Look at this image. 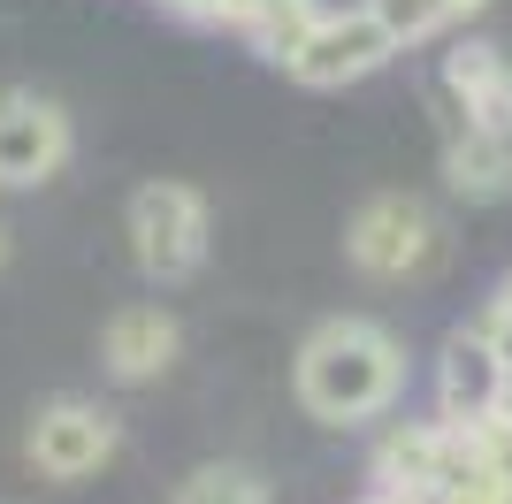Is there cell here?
<instances>
[{
  "mask_svg": "<svg viewBox=\"0 0 512 504\" xmlns=\"http://www.w3.org/2000/svg\"><path fill=\"white\" fill-rule=\"evenodd\" d=\"M406 390V344L375 314H329L299 336L291 398L314 428H375Z\"/></svg>",
  "mask_w": 512,
  "mask_h": 504,
  "instance_id": "6da1fadb",
  "label": "cell"
},
{
  "mask_svg": "<svg viewBox=\"0 0 512 504\" xmlns=\"http://www.w3.org/2000/svg\"><path fill=\"white\" fill-rule=\"evenodd\" d=\"M123 237H130V260H138L146 283H192L214 245L207 191L184 184V176H146L123 207Z\"/></svg>",
  "mask_w": 512,
  "mask_h": 504,
  "instance_id": "7a4b0ae2",
  "label": "cell"
},
{
  "mask_svg": "<svg viewBox=\"0 0 512 504\" xmlns=\"http://www.w3.org/2000/svg\"><path fill=\"white\" fill-rule=\"evenodd\" d=\"M115 451H123V420L107 413L100 398H77V390L46 398L31 413V428H23V466L54 489H77L92 474H107Z\"/></svg>",
  "mask_w": 512,
  "mask_h": 504,
  "instance_id": "3957f363",
  "label": "cell"
},
{
  "mask_svg": "<svg viewBox=\"0 0 512 504\" xmlns=\"http://www.w3.org/2000/svg\"><path fill=\"white\" fill-rule=\"evenodd\" d=\"M436 245H444V222L421 191H375L344 222V260L375 283H413L436 260Z\"/></svg>",
  "mask_w": 512,
  "mask_h": 504,
  "instance_id": "277c9868",
  "label": "cell"
},
{
  "mask_svg": "<svg viewBox=\"0 0 512 504\" xmlns=\"http://www.w3.org/2000/svg\"><path fill=\"white\" fill-rule=\"evenodd\" d=\"M459 466V428L436 413H413V420H390L375 451H367V489L390 504H436Z\"/></svg>",
  "mask_w": 512,
  "mask_h": 504,
  "instance_id": "5b68a950",
  "label": "cell"
},
{
  "mask_svg": "<svg viewBox=\"0 0 512 504\" xmlns=\"http://www.w3.org/2000/svg\"><path fill=\"white\" fill-rule=\"evenodd\" d=\"M77 153V123L46 92H0V191L54 184Z\"/></svg>",
  "mask_w": 512,
  "mask_h": 504,
  "instance_id": "8992f818",
  "label": "cell"
},
{
  "mask_svg": "<svg viewBox=\"0 0 512 504\" xmlns=\"http://www.w3.org/2000/svg\"><path fill=\"white\" fill-rule=\"evenodd\" d=\"M390 54H398V46L383 39V23L367 16V8H344V16H321V23H314V39L283 62V77L314 84V92H344V84L375 77Z\"/></svg>",
  "mask_w": 512,
  "mask_h": 504,
  "instance_id": "52a82bcc",
  "label": "cell"
},
{
  "mask_svg": "<svg viewBox=\"0 0 512 504\" xmlns=\"http://www.w3.org/2000/svg\"><path fill=\"white\" fill-rule=\"evenodd\" d=\"M184 359V321L169 314V306H153V298H138V306H115L100 329V375L123 382V390H146V382H161Z\"/></svg>",
  "mask_w": 512,
  "mask_h": 504,
  "instance_id": "ba28073f",
  "label": "cell"
},
{
  "mask_svg": "<svg viewBox=\"0 0 512 504\" xmlns=\"http://www.w3.org/2000/svg\"><path fill=\"white\" fill-rule=\"evenodd\" d=\"M444 115L467 130L512 138V54L497 39H459L444 54Z\"/></svg>",
  "mask_w": 512,
  "mask_h": 504,
  "instance_id": "9c48e42d",
  "label": "cell"
},
{
  "mask_svg": "<svg viewBox=\"0 0 512 504\" xmlns=\"http://www.w3.org/2000/svg\"><path fill=\"white\" fill-rule=\"evenodd\" d=\"M505 413V367L482 344V329H451L444 359H436V420L451 428H482Z\"/></svg>",
  "mask_w": 512,
  "mask_h": 504,
  "instance_id": "30bf717a",
  "label": "cell"
},
{
  "mask_svg": "<svg viewBox=\"0 0 512 504\" xmlns=\"http://www.w3.org/2000/svg\"><path fill=\"white\" fill-rule=\"evenodd\" d=\"M444 191L467 207L512 199V138H490V130H467L459 115H444Z\"/></svg>",
  "mask_w": 512,
  "mask_h": 504,
  "instance_id": "8fae6325",
  "label": "cell"
},
{
  "mask_svg": "<svg viewBox=\"0 0 512 504\" xmlns=\"http://www.w3.org/2000/svg\"><path fill=\"white\" fill-rule=\"evenodd\" d=\"M169 504H276V482L245 459H207L169 489Z\"/></svg>",
  "mask_w": 512,
  "mask_h": 504,
  "instance_id": "7c38bea8",
  "label": "cell"
},
{
  "mask_svg": "<svg viewBox=\"0 0 512 504\" xmlns=\"http://www.w3.org/2000/svg\"><path fill=\"white\" fill-rule=\"evenodd\" d=\"M482 0H367V16L383 23V39L406 54V46H421V39H436V31H451L459 16H474Z\"/></svg>",
  "mask_w": 512,
  "mask_h": 504,
  "instance_id": "4fadbf2b",
  "label": "cell"
},
{
  "mask_svg": "<svg viewBox=\"0 0 512 504\" xmlns=\"http://www.w3.org/2000/svg\"><path fill=\"white\" fill-rule=\"evenodd\" d=\"M321 16H329L321 0H260L245 31L260 39V54H268V62H291V54L314 39V23H321Z\"/></svg>",
  "mask_w": 512,
  "mask_h": 504,
  "instance_id": "5bb4252c",
  "label": "cell"
},
{
  "mask_svg": "<svg viewBox=\"0 0 512 504\" xmlns=\"http://www.w3.org/2000/svg\"><path fill=\"white\" fill-rule=\"evenodd\" d=\"M474 329H482V344L497 352V367H505V382H512V275H505V291L482 306V321H474Z\"/></svg>",
  "mask_w": 512,
  "mask_h": 504,
  "instance_id": "9a60e30c",
  "label": "cell"
},
{
  "mask_svg": "<svg viewBox=\"0 0 512 504\" xmlns=\"http://www.w3.org/2000/svg\"><path fill=\"white\" fill-rule=\"evenodd\" d=\"M169 16H192V23H253L260 0H161Z\"/></svg>",
  "mask_w": 512,
  "mask_h": 504,
  "instance_id": "2e32d148",
  "label": "cell"
},
{
  "mask_svg": "<svg viewBox=\"0 0 512 504\" xmlns=\"http://www.w3.org/2000/svg\"><path fill=\"white\" fill-rule=\"evenodd\" d=\"M8 252H16V237H8V222H0V268H8Z\"/></svg>",
  "mask_w": 512,
  "mask_h": 504,
  "instance_id": "e0dca14e",
  "label": "cell"
},
{
  "mask_svg": "<svg viewBox=\"0 0 512 504\" xmlns=\"http://www.w3.org/2000/svg\"><path fill=\"white\" fill-rule=\"evenodd\" d=\"M352 504H390V497H375V489H367V497H352Z\"/></svg>",
  "mask_w": 512,
  "mask_h": 504,
  "instance_id": "ac0fdd59",
  "label": "cell"
}]
</instances>
